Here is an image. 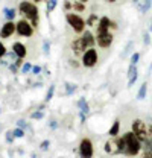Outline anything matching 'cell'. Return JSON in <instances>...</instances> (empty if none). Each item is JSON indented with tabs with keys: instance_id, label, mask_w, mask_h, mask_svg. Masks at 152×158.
Instances as JSON below:
<instances>
[{
	"instance_id": "cell-1",
	"label": "cell",
	"mask_w": 152,
	"mask_h": 158,
	"mask_svg": "<svg viewBox=\"0 0 152 158\" xmlns=\"http://www.w3.org/2000/svg\"><path fill=\"white\" fill-rule=\"evenodd\" d=\"M122 138H123V155H126V157H135V155L140 154L143 144H141V141L138 138L135 137V134H134L133 131L125 132L122 135Z\"/></svg>"
},
{
	"instance_id": "cell-2",
	"label": "cell",
	"mask_w": 152,
	"mask_h": 158,
	"mask_svg": "<svg viewBox=\"0 0 152 158\" xmlns=\"http://www.w3.org/2000/svg\"><path fill=\"white\" fill-rule=\"evenodd\" d=\"M19 12L21 15H24V20H29L34 27H37L38 24H40V11H38L35 3H31V2H27V0L20 2Z\"/></svg>"
},
{
	"instance_id": "cell-3",
	"label": "cell",
	"mask_w": 152,
	"mask_h": 158,
	"mask_svg": "<svg viewBox=\"0 0 152 158\" xmlns=\"http://www.w3.org/2000/svg\"><path fill=\"white\" fill-rule=\"evenodd\" d=\"M131 131L135 134V137L141 141V144L148 143V125H146L143 120H140V118L133 120V123H131Z\"/></svg>"
},
{
	"instance_id": "cell-4",
	"label": "cell",
	"mask_w": 152,
	"mask_h": 158,
	"mask_svg": "<svg viewBox=\"0 0 152 158\" xmlns=\"http://www.w3.org/2000/svg\"><path fill=\"white\" fill-rule=\"evenodd\" d=\"M65 20H67L69 26L73 29V32H76V34H84L85 32V24L87 23L84 21V19L81 15H78L75 12H67Z\"/></svg>"
},
{
	"instance_id": "cell-5",
	"label": "cell",
	"mask_w": 152,
	"mask_h": 158,
	"mask_svg": "<svg viewBox=\"0 0 152 158\" xmlns=\"http://www.w3.org/2000/svg\"><path fill=\"white\" fill-rule=\"evenodd\" d=\"M103 151L110 155H119V154H123V138H116L113 137L111 140L105 141V146H103Z\"/></svg>"
},
{
	"instance_id": "cell-6",
	"label": "cell",
	"mask_w": 152,
	"mask_h": 158,
	"mask_svg": "<svg viewBox=\"0 0 152 158\" xmlns=\"http://www.w3.org/2000/svg\"><path fill=\"white\" fill-rule=\"evenodd\" d=\"M79 157L81 158H93L95 155V146H93V141L90 138H82L81 143H79Z\"/></svg>"
},
{
	"instance_id": "cell-7",
	"label": "cell",
	"mask_w": 152,
	"mask_h": 158,
	"mask_svg": "<svg viewBox=\"0 0 152 158\" xmlns=\"http://www.w3.org/2000/svg\"><path fill=\"white\" fill-rule=\"evenodd\" d=\"M97 61H99V56H97V50L96 49H88L84 55H82V65L84 67H87V69H91V67H95L96 64H97Z\"/></svg>"
},
{
	"instance_id": "cell-8",
	"label": "cell",
	"mask_w": 152,
	"mask_h": 158,
	"mask_svg": "<svg viewBox=\"0 0 152 158\" xmlns=\"http://www.w3.org/2000/svg\"><path fill=\"white\" fill-rule=\"evenodd\" d=\"M113 34L108 31V32H99V34H96V43H97V46L100 47V49H108L111 44H113Z\"/></svg>"
},
{
	"instance_id": "cell-9",
	"label": "cell",
	"mask_w": 152,
	"mask_h": 158,
	"mask_svg": "<svg viewBox=\"0 0 152 158\" xmlns=\"http://www.w3.org/2000/svg\"><path fill=\"white\" fill-rule=\"evenodd\" d=\"M17 34L20 37H32L34 35V26L27 20L21 19L17 23Z\"/></svg>"
},
{
	"instance_id": "cell-10",
	"label": "cell",
	"mask_w": 152,
	"mask_h": 158,
	"mask_svg": "<svg viewBox=\"0 0 152 158\" xmlns=\"http://www.w3.org/2000/svg\"><path fill=\"white\" fill-rule=\"evenodd\" d=\"M17 31V23H14V21H6L3 26H2V29H0V38H9V37H12V34Z\"/></svg>"
},
{
	"instance_id": "cell-11",
	"label": "cell",
	"mask_w": 152,
	"mask_h": 158,
	"mask_svg": "<svg viewBox=\"0 0 152 158\" xmlns=\"http://www.w3.org/2000/svg\"><path fill=\"white\" fill-rule=\"evenodd\" d=\"M116 26L117 24L114 21H111L108 17H100L99 23H97V32L96 34H99V32H108L110 27H116Z\"/></svg>"
},
{
	"instance_id": "cell-12",
	"label": "cell",
	"mask_w": 152,
	"mask_h": 158,
	"mask_svg": "<svg viewBox=\"0 0 152 158\" xmlns=\"http://www.w3.org/2000/svg\"><path fill=\"white\" fill-rule=\"evenodd\" d=\"M72 50L75 52L76 55H79V53H85L87 50H88V47H87V44H85V41L82 40V37L81 38H78V40H75L73 43H72Z\"/></svg>"
},
{
	"instance_id": "cell-13",
	"label": "cell",
	"mask_w": 152,
	"mask_h": 158,
	"mask_svg": "<svg viewBox=\"0 0 152 158\" xmlns=\"http://www.w3.org/2000/svg\"><path fill=\"white\" fill-rule=\"evenodd\" d=\"M12 50L15 52V55H17L20 59H23L24 56H26V55H27L26 46H24L23 43H20V41H15V43L12 44Z\"/></svg>"
},
{
	"instance_id": "cell-14",
	"label": "cell",
	"mask_w": 152,
	"mask_h": 158,
	"mask_svg": "<svg viewBox=\"0 0 152 158\" xmlns=\"http://www.w3.org/2000/svg\"><path fill=\"white\" fill-rule=\"evenodd\" d=\"M151 6H152V0H138V2L135 3V8H137L138 12H141V14L148 12V11L151 9Z\"/></svg>"
},
{
	"instance_id": "cell-15",
	"label": "cell",
	"mask_w": 152,
	"mask_h": 158,
	"mask_svg": "<svg viewBox=\"0 0 152 158\" xmlns=\"http://www.w3.org/2000/svg\"><path fill=\"white\" fill-rule=\"evenodd\" d=\"M82 40L85 41V44H87L88 49H93V46L96 44V37L90 32V31H85V32L82 34Z\"/></svg>"
},
{
	"instance_id": "cell-16",
	"label": "cell",
	"mask_w": 152,
	"mask_h": 158,
	"mask_svg": "<svg viewBox=\"0 0 152 158\" xmlns=\"http://www.w3.org/2000/svg\"><path fill=\"white\" fill-rule=\"evenodd\" d=\"M88 113H90V105H88V102H85V103L79 108V117H81V122H82V123L87 120Z\"/></svg>"
},
{
	"instance_id": "cell-17",
	"label": "cell",
	"mask_w": 152,
	"mask_h": 158,
	"mask_svg": "<svg viewBox=\"0 0 152 158\" xmlns=\"http://www.w3.org/2000/svg\"><path fill=\"white\" fill-rule=\"evenodd\" d=\"M17 11L14 8H3V17L6 19V21H14Z\"/></svg>"
},
{
	"instance_id": "cell-18",
	"label": "cell",
	"mask_w": 152,
	"mask_h": 158,
	"mask_svg": "<svg viewBox=\"0 0 152 158\" xmlns=\"http://www.w3.org/2000/svg\"><path fill=\"white\" fill-rule=\"evenodd\" d=\"M119 131H120V120L116 118L114 123H113V126H111L110 131H108V134H110L111 137H117V135H119Z\"/></svg>"
},
{
	"instance_id": "cell-19",
	"label": "cell",
	"mask_w": 152,
	"mask_h": 158,
	"mask_svg": "<svg viewBox=\"0 0 152 158\" xmlns=\"http://www.w3.org/2000/svg\"><path fill=\"white\" fill-rule=\"evenodd\" d=\"M146 93H148V84H146V81L140 85V90H138V93H137V99L138 100H143V99L146 98Z\"/></svg>"
},
{
	"instance_id": "cell-20",
	"label": "cell",
	"mask_w": 152,
	"mask_h": 158,
	"mask_svg": "<svg viewBox=\"0 0 152 158\" xmlns=\"http://www.w3.org/2000/svg\"><path fill=\"white\" fill-rule=\"evenodd\" d=\"M64 87H65V93H64L65 96H72V94L76 91V88H78L75 84H72V82H65Z\"/></svg>"
},
{
	"instance_id": "cell-21",
	"label": "cell",
	"mask_w": 152,
	"mask_h": 158,
	"mask_svg": "<svg viewBox=\"0 0 152 158\" xmlns=\"http://www.w3.org/2000/svg\"><path fill=\"white\" fill-rule=\"evenodd\" d=\"M133 49H134V41L131 40V41H128V44H126L125 50H123V52L120 53V56H122V58H126V56H128V55H129V53L133 52Z\"/></svg>"
},
{
	"instance_id": "cell-22",
	"label": "cell",
	"mask_w": 152,
	"mask_h": 158,
	"mask_svg": "<svg viewBox=\"0 0 152 158\" xmlns=\"http://www.w3.org/2000/svg\"><path fill=\"white\" fill-rule=\"evenodd\" d=\"M53 94H55V84H50V85H49V90H47V93H46L44 102H49V100H52Z\"/></svg>"
},
{
	"instance_id": "cell-23",
	"label": "cell",
	"mask_w": 152,
	"mask_h": 158,
	"mask_svg": "<svg viewBox=\"0 0 152 158\" xmlns=\"http://www.w3.org/2000/svg\"><path fill=\"white\" fill-rule=\"evenodd\" d=\"M5 140H6V143H8V144H12V143H14V140H15V135H14V132H12L11 129L5 132Z\"/></svg>"
},
{
	"instance_id": "cell-24",
	"label": "cell",
	"mask_w": 152,
	"mask_h": 158,
	"mask_svg": "<svg viewBox=\"0 0 152 158\" xmlns=\"http://www.w3.org/2000/svg\"><path fill=\"white\" fill-rule=\"evenodd\" d=\"M58 5V0H47V5H46V9H47V14L52 12Z\"/></svg>"
},
{
	"instance_id": "cell-25",
	"label": "cell",
	"mask_w": 152,
	"mask_h": 158,
	"mask_svg": "<svg viewBox=\"0 0 152 158\" xmlns=\"http://www.w3.org/2000/svg\"><path fill=\"white\" fill-rule=\"evenodd\" d=\"M99 20H100V19H97V15H96V14H91V15L87 19V21H85V23H87L88 26H95V24H97V23H99Z\"/></svg>"
},
{
	"instance_id": "cell-26",
	"label": "cell",
	"mask_w": 152,
	"mask_h": 158,
	"mask_svg": "<svg viewBox=\"0 0 152 158\" xmlns=\"http://www.w3.org/2000/svg\"><path fill=\"white\" fill-rule=\"evenodd\" d=\"M31 118L32 120H41V118H44V111H34V113H31Z\"/></svg>"
},
{
	"instance_id": "cell-27",
	"label": "cell",
	"mask_w": 152,
	"mask_h": 158,
	"mask_svg": "<svg viewBox=\"0 0 152 158\" xmlns=\"http://www.w3.org/2000/svg\"><path fill=\"white\" fill-rule=\"evenodd\" d=\"M32 67H34V65H32L31 62H27V61H26V62L21 65V73H23V75H26V73L32 72Z\"/></svg>"
},
{
	"instance_id": "cell-28",
	"label": "cell",
	"mask_w": 152,
	"mask_h": 158,
	"mask_svg": "<svg viewBox=\"0 0 152 158\" xmlns=\"http://www.w3.org/2000/svg\"><path fill=\"white\" fill-rule=\"evenodd\" d=\"M43 53L44 55H49L50 53V41L49 40H44L43 41Z\"/></svg>"
},
{
	"instance_id": "cell-29",
	"label": "cell",
	"mask_w": 152,
	"mask_h": 158,
	"mask_svg": "<svg viewBox=\"0 0 152 158\" xmlns=\"http://www.w3.org/2000/svg\"><path fill=\"white\" fill-rule=\"evenodd\" d=\"M12 132H14L15 138H23L24 137V129H21V128H15V129H12Z\"/></svg>"
},
{
	"instance_id": "cell-30",
	"label": "cell",
	"mask_w": 152,
	"mask_h": 158,
	"mask_svg": "<svg viewBox=\"0 0 152 158\" xmlns=\"http://www.w3.org/2000/svg\"><path fill=\"white\" fill-rule=\"evenodd\" d=\"M49 148H50V141H49V140H43L41 144H40V149L46 152V151H49Z\"/></svg>"
},
{
	"instance_id": "cell-31",
	"label": "cell",
	"mask_w": 152,
	"mask_h": 158,
	"mask_svg": "<svg viewBox=\"0 0 152 158\" xmlns=\"http://www.w3.org/2000/svg\"><path fill=\"white\" fill-rule=\"evenodd\" d=\"M73 9H76V11H79V12H82V11L85 9V6H84L82 3H79V2H76V0H73Z\"/></svg>"
},
{
	"instance_id": "cell-32",
	"label": "cell",
	"mask_w": 152,
	"mask_h": 158,
	"mask_svg": "<svg viewBox=\"0 0 152 158\" xmlns=\"http://www.w3.org/2000/svg\"><path fill=\"white\" fill-rule=\"evenodd\" d=\"M138 59H140V53H138V52H134L133 55H131V64H133V65H137Z\"/></svg>"
},
{
	"instance_id": "cell-33",
	"label": "cell",
	"mask_w": 152,
	"mask_h": 158,
	"mask_svg": "<svg viewBox=\"0 0 152 158\" xmlns=\"http://www.w3.org/2000/svg\"><path fill=\"white\" fill-rule=\"evenodd\" d=\"M6 58H8V59H11V61H14V62H15V61L19 59V56L15 55V52H14V50H9V52L6 53Z\"/></svg>"
},
{
	"instance_id": "cell-34",
	"label": "cell",
	"mask_w": 152,
	"mask_h": 158,
	"mask_svg": "<svg viewBox=\"0 0 152 158\" xmlns=\"http://www.w3.org/2000/svg\"><path fill=\"white\" fill-rule=\"evenodd\" d=\"M6 53H8V50H6V47H5V44L0 41V59L5 58L6 56Z\"/></svg>"
},
{
	"instance_id": "cell-35",
	"label": "cell",
	"mask_w": 152,
	"mask_h": 158,
	"mask_svg": "<svg viewBox=\"0 0 152 158\" xmlns=\"http://www.w3.org/2000/svg\"><path fill=\"white\" fill-rule=\"evenodd\" d=\"M143 43H145L146 46L151 44V35H149V32H145V34H143Z\"/></svg>"
},
{
	"instance_id": "cell-36",
	"label": "cell",
	"mask_w": 152,
	"mask_h": 158,
	"mask_svg": "<svg viewBox=\"0 0 152 158\" xmlns=\"http://www.w3.org/2000/svg\"><path fill=\"white\" fill-rule=\"evenodd\" d=\"M17 128H21V129H26V128H27V123L24 122V118L17 120Z\"/></svg>"
},
{
	"instance_id": "cell-37",
	"label": "cell",
	"mask_w": 152,
	"mask_h": 158,
	"mask_svg": "<svg viewBox=\"0 0 152 158\" xmlns=\"http://www.w3.org/2000/svg\"><path fill=\"white\" fill-rule=\"evenodd\" d=\"M8 67H9V70H11L12 73H17V72H19V65H17L15 62H11Z\"/></svg>"
},
{
	"instance_id": "cell-38",
	"label": "cell",
	"mask_w": 152,
	"mask_h": 158,
	"mask_svg": "<svg viewBox=\"0 0 152 158\" xmlns=\"http://www.w3.org/2000/svg\"><path fill=\"white\" fill-rule=\"evenodd\" d=\"M41 70H43V69H41L40 65H34V67H32V72H31V73L37 76V75H40V73H41Z\"/></svg>"
},
{
	"instance_id": "cell-39",
	"label": "cell",
	"mask_w": 152,
	"mask_h": 158,
	"mask_svg": "<svg viewBox=\"0 0 152 158\" xmlns=\"http://www.w3.org/2000/svg\"><path fill=\"white\" fill-rule=\"evenodd\" d=\"M49 128H50V129H57V128H58V120L52 118V120L49 122Z\"/></svg>"
},
{
	"instance_id": "cell-40",
	"label": "cell",
	"mask_w": 152,
	"mask_h": 158,
	"mask_svg": "<svg viewBox=\"0 0 152 158\" xmlns=\"http://www.w3.org/2000/svg\"><path fill=\"white\" fill-rule=\"evenodd\" d=\"M148 141L152 143V125H148Z\"/></svg>"
},
{
	"instance_id": "cell-41",
	"label": "cell",
	"mask_w": 152,
	"mask_h": 158,
	"mask_svg": "<svg viewBox=\"0 0 152 158\" xmlns=\"http://www.w3.org/2000/svg\"><path fill=\"white\" fill-rule=\"evenodd\" d=\"M64 8L69 11V9H72V8H73V3H70L69 0H65V2H64Z\"/></svg>"
},
{
	"instance_id": "cell-42",
	"label": "cell",
	"mask_w": 152,
	"mask_h": 158,
	"mask_svg": "<svg viewBox=\"0 0 152 158\" xmlns=\"http://www.w3.org/2000/svg\"><path fill=\"white\" fill-rule=\"evenodd\" d=\"M85 102H87V100H85V98H81L79 100H78V108H81V106H82Z\"/></svg>"
},
{
	"instance_id": "cell-43",
	"label": "cell",
	"mask_w": 152,
	"mask_h": 158,
	"mask_svg": "<svg viewBox=\"0 0 152 158\" xmlns=\"http://www.w3.org/2000/svg\"><path fill=\"white\" fill-rule=\"evenodd\" d=\"M143 158H152V151H145Z\"/></svg>"
},
{
	"instance_id": "cell-44",
	"label": "cell",
	"mask_w": 152,
	"mask_h": 158,
	"mask_svg": "<svg viewBox=\"0 0 152 158\" xmlns=\"http://www.w3.org/2000/svg\"><path fill=\"white\" fill-rule=\"evenodd\" d=\"M69 64H70V65H72V67H78V65H79V64H78V62H76L75 59H69Z\"/></svg>"
},
{
	"instance_id": "cell-45",
	"label": "cell",
	"mask_w": 152,
	"mask_h": 158,
	"mask_svg": "<svg viewBox=\"0 0 152 158\" xmlns=\"http://www.w3.org/2000/svg\"><path fill=\"white\" fill-rule=\"evenodd\" d=\"M76 2H79V3H82V5H84V3H87L88 0H76Z\"/></svg>"
},
{
	"instance_id": "cell-46",
	"label": "cell",
	"mask_w": 152,
	"mask_h": 158,
	"mask_svg": "<svg viewBox=\"0 0 152 158\" xmlns=\"http://www.w3.org/2000/svg\"><path fill=\"white\" fill-rule=\"evenodd\" d=\"M149 31L152 32V19H151V21H149Z\"/></svg>"
},
{
	"instance_id": "cell-47",
	"label": "cell",
	"mask_w": 152,
	"mask_h": 158,
	"mask_svg": "<svg viewBox=\"0 0 152 158\" xmlns=\"http://www.w3.org/2000/svg\"><path fill=\"white\" fill-rule=\"evenodd\" d=\"M108 3H116V0H107Z\"/></svg>"
},
{
	"instance_id": "cell-48",
	"label": "cell",
	"mask_w": 152,
	"mask_h": 158,
	"mask_svg": "<svg viewBox=\"0 0 152 158\" xmlns=\"http://www.w3.org/2000/svg\"><path fill=\"white\" fill-rule=\"evenodd\" d=\"M31 158H37V155L35 154H31Z\"/></svg>"
},
{
	"instance_id": "cell-49",
	"label": "cell",
	"mask_w": 152,
	"mask_h": 158,
	"mask_svg": "<svg viewBox=\"0 0 152 158\" xmlns=\"http://www.w3.org/2000/svg\"><path fill=\"white\" fill-rule=\"evenodd\" d=\"M32 2H34V3H40L41 0H32Z\"/></svg>"
},
{
	"instance_id": "cell-50",
	"label": "cell",
	"mask_w": 152,
	"mask_h": 158,
	"mask_svg": "<svg viewBox=\"0 0 152 158\" xmlns=\"http://www.w3.org/2000/svg\"><path fill=\"white\" fill-rule=\"evenodd\" d=\"M149 72H152V62H151V67H149Z\"/></svg>"
},
{
	"instance_id": "cell-51",
	"label": "cell",
	"mask_w": 152,
	"mask_h": 158,
	"mask_svg": "<svg viewBox=\"0 0 152 158\" xmlns=\"http://www.w3.org/2000/svg\"><path fill=\"white\" fill-rule=\"evenodd\" d=\"M137 2H138V0H133V3H134V5H135V3H137Z\"/></svg>"
},
{
	"instance_id": "cell-52",
	"label": "cell",
	"mask_w": 152,
	"mask_h": 158,
	"mask_svg": "<svg viewBox=\"0 0 152 158\" xmlns=\"http://www.w3.org/2000/svg\"><path fill=\"white\" fill-rule=\"evenodd\" d=\"M0 132H2V123H0Z\"/></svg>"
},
{
	"instance_id": "cell-53",
	"label": "cell",
	"mask_w": 152,
	"mask_h": 158,
	"mask_svg": "<svg viewBox=\"0 0 152 158\" xmlns=\"http://www.w3.org/2000/svg\"><path fill=\"white\" fill-rule=\"evenodd\" d=\"M0 114H2V106H0Z\"/></svg>"
},
{
	"instance_id": "cell-54",
	"label": "cell",
	"mask_w": 152,
	"mask_h": 158,
	"mask_svg": "<svg viewBox=\"0 0 152 158\" xmlns=\"http://www.w3.org/2000/svg\"><path fill=\"white\" fill-rule=\"evenodd\" d=\"M59 158H62V157H59Z\"/></svg>"
}]
</instances>
